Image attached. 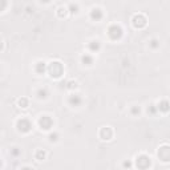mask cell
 <instances>
[{
    "mask_svg": "<svg viewBox=\"0 0 170 170\" xmlns=\"http://www.w3.org/2000/svg\"><path fill=\"white\" fill-rule=\"evenodd\" d=\"M48 73L51 75V77L53 78H59L63 76L64 73V67L60 61H53L48 65Z\"/></svg>",
    "mask_w": 170,
    "mask_h": 170,
    "instance_id": "6da1fadb",
    "label": "cell"
},
{
    "mask_svg": "<svg viewBox=\"0 0 170 170\" xmlns=\"http://www.w3.org/2000/svg\"><path fill=\"white\" fill-rule=\"evenodd\" d=\"M108 36L112 40H120L121 36H122V28L118 24H112L108 28Z\"/></svg>",
    "mask_w": 170,
    "mask_h": 170,
    "instance_id": "7a4b0ae2",
    "label": "cell"
},
{
    "mask_svg": "<svg viewBox=\"0 0 170 170\" xmlns=\"http://www.w3.org/2000/svg\"><path fill=\"white\" fill-rule=\"evenodd\" d=\"M16 128H18L19 132H21V133H28L31 129H32V122H31L28 118L21 117V118H19L18 122H16Z\"/></svg>",
    "mask_w": 170,
    "mask_h": 170,
    "instance_id": "3957f363",
    "label": "cell"
},
{
    "mask_svg": "<svg viewBox=\"0 0 170 170\" xmlns=\"http://www.w3.org/2000/svg\"><path fill=\"white\" fill-rule=\"evenodd\" d=\"M39 126H40V129L49 130L53 126V120L49 116H41V117L39 118Z\"/></svg>",
    "mask_w": 170,
    "mask_h": 170,
    "instance_id": "277c9868",
    "label": "cell"
},
{
    "mask_svg": "<svg viewBox=\"0 0 170 170\" xmlns=\"http://www.w3.org/2000/svg\"><path fill=\"white\" fill-rule=\"evenodd\" d=\"M158 157H160L161 161L163 162H168L170 161V146L168 145H163L158 149Z\"/></svg>",
    "mask_w": 170,
    "mask_h": 170,
    "instance_id": "5b68a950",
    "label": "cell"
},
{
    "mask_svg": "<svg viewBox=\"0 0 170 170\" xmlns=\"http://www.w3.org/2000/svg\"><path fill=\"white\" fill-rule=\"evenodd\" d=\"M132 23L136 28H144L146 25V18L144 15H141V13H138L132 19Z\"/></svg>",
    "mask_w": 170,
    "mask_h": 170,
    "instance_id": "8992f818",
    "label": "cell"
},
{
    "mask_svg": "<svg viewBox=\"0 0 170 170\" xmlns=\"http://www.w3.org/2000/svg\"><path fill=\"white\" fill-rule=\"evenodd\" d=\"M89 16H90V19H92V20L98 21V20H101V19L104 18V13H103V11H101V8L95 7V8H92Z\"/></svg>",
    "mask_w": 170,
    "mask_h": 170,
    "instance_id": "52a82bcc",
    "label": "cell"
},
{
    "mask_svg": "<svg viewBox=\"0 0 170 170\" xmlns=\"http://www.w3.org/2000/svg\"><path fill=\"white\" fill-rule=\"evenodd\" d=\"M68 103L70 106H80L83 104V97L80 95H70L68 97Z\"/></svg>",
    "mask_w": 170,
    "mask_h": 170,
    "instance_id": "ba28073f",
    "label": "cell"
},
{
    "mask_svg": "<svg viewBox=\"0 0 170 170\" xmlns=\"http://www.w3.org/2000/svg\"><path fill=\"white\" fill-rule=\"evenodd\" d=\"M100 137L103 138V140H112V138H113V130H112V128H109V126L101 128Z\"/></svg>",
    "mask_w": 170,
    "mask_h": 170,
    "instance_id": "9c48e42d",
    "label": "cell"
},
{
    "mask_svg": "<svg viewBox=\"0 0 170 170\" xmlns=\"http://www.w3.org/2000/svg\"><path fill=\"white\" fill-rule=\"evenodd\" d=\"M157 109H158V112H161V113H168V112H170V103L168 100H161L160 103L157 104Z\"/></svg>",
    "mask_w": 170,
    "mask_h": 170,
    "instance_id": "30bf717a",
    "label": "cell"
},
{
    "mask_svg": "<svg viewBox=\"0 0 170 170\" xmlns=\"http://www.w3.org/2000/svg\"><path fill=\"white\" fill-rule=\"evenodd\" d=\"M88 48H89L90 52L97 53L98 51H100V48H101V42L98 41V40H92L89 44H88Z\"/></svg>",
    "mask_w": 170,
    "mask_h": 170,
    "instance_id": "8fae6325",
    "label": "cell"
},
{
    "mask_svg": "<svg viewBox=\"0 0 170 170\" xmlns=\"http://www.w3.org/2000/svg\"><path fill=\"white\" fill-rule=\"evenodd\" d=\"M35 69H36V72L41 75L45 70H48V65H47V63H44V61H37V63L35 64Z\"/></svg>",
    "mask_w": 170,
    "mask_h": 170,
    "instance_id": "7c38bea8",
    "label": "cell"
},
{
    "mask_svg": "<svg viewBox=\"0 0 170 170\" xmlns=\"http://www.w3.org/2000/svg\"><path fill=\"white\" fill-rule=\"evenodd\" d=\"M36 96H37L39 100H45V98L49 96V92H48V88H40V89L36 92Z\"/></svg>",
    "mask_w": 170,
    "mask_h": 170,
    "instance_id": "4fadbf2b",
    "label": "cell"
},
{
    "mask_svg": "<svg viewBox=\"0 0 170 170\" xmlns=\"http://www.w3.org/2000/svg\"><path fill=\"white\" fill-rule=\"evenodd\" d=\"M81 63H83V65H92L93 64V56L89 55V53H85V55L81 56Z\"/></svg>",
    "mask_w": 170,
    "mask_h": 170,
    "instance_id": "5bb4252c",
    "label": "cell"
},
{
    "mask_svg": "<svg viewBox=\"0 0 170 170\" xmlns=\"http://www.w3.org/2000/svg\"><path fill=\"white\" fill-rule=\"evenodd\" d=\"M68 11H69L72 15H76V13H78V5L75 4V3H70L69 7H68Z\"/></svg>",
    "mask_w": 170,
    "mask_h": 170,
    "instance_id": "9a60e30c",
    "label": "cell"
},
{
    "mask_svg": "<svg viewBox=\"0 0 170 170\" xmlns=\"http://www.w3.org/2000/svg\"><path fill=\"white\" fill-rule=\"evenodd\" d=\"M149 47L153 48V49H157V48H160V40H157V39H152V40L149 41Z\"/></svg>",
    "mask_w": 170,
    "mask_h": 170,
    "instance_id": "2e32d148",
    "label": "cell"
},
{
    "mask_svg": "<svg viewBox=\"0 0 170 170\" xmlns=\"http://www.w3.org/2000/svg\"><path fill=\"white\" fill-rule=\"evenodd\" d=\"M36 160H37V161L45 160V152H42V150H37V152H36Z\"/></svg>",
    "mask_w": 170,
    "mask_h": 170,
    "instance_id": "e0dca14e",
    "label": "cell"
},
{
    "mask_svg": "<svg viewBox=\"0 0 170 170\" xmlns=\"http://www.w3.org/2000/svg\"><path fill=\"white\" fill-rule=\"evenodd\" d=\"M59 140V133H51L49 134V142H56Z\"/></svg>",
    "mask_w": 170,
    "mask_h": 170,
    "instance_id": "ac0fdd59",
    "label": "cell"
},
{
    "mask_svg": "<svg viewBox=\"0 0 170 170\" xmlns=\"http://www.w3.org/2000/svg\"><path fill=\"white\" fill-rule=\"evenodd\" d=\"M19 105H20V108H27L28 106V100L27 98H19Z\"/></svg>",
    "mask_w": 170,
    "mask_h": 170,
    "instance_id": "d6986e66",
    "label": "cell"
},
{
    "mask_svg": "<svg viewBox=\"0 0 170 170\" xmlns=\"http://www.w3.org/2000/svg\"><path fill=\"white\" fill-rule=\"evenodd\" d=\"M130 112H132V114L133 116H138L141 113V109H140V106H137V105H134L132 108V110H130Z\"/></svg>",
    "mask_w": 170,
    "mask_h": 170,
    "instance_id": "ffe728a7",
    "label": "cell"
},
{
    "mask_svg": "<svg viewBox=\"0 0 170 170\" xmlns=\"http://www.w3.org/2000/svg\"><path fill=\"white\" fill-rule=\"evenodd\" d=\"M157 112H158V109H157V106L155 105H150V109L148 108V113H150L152 116H154Z\"/></svg>",
    "mask_w": 170,
    "mask_h": 170,
    "instance_id": "44dd1931",
    "label": "cell"
},
{
    "mask_svg": "<svg viewBox=\"0 0 170 170\" xmlns=\"http://www.w3.org/2000/svg\"><path fill=\"white\" fill-rule=\"evenodd\" d=\"M67 88H69V89L77 88V83H76V81H69V83H68V86H67Z\"/></svg>",
    "mask_w": 170,
    "mask_h": 170,
    "instance_id": "7402d4cb",
    "label": "cell"
},
{
    "mask_svg": "<svg viewBox=\"0 0 170 170\" xmlns=\"http://www.w3.org/2000/svg\"><path fill=\"white\" fill-rule=\"evenodd\" d=\"M11 152H12V155H15V157H18V155L20 154V150H18V148H13Z\"/></svg>",
    "mask_w": 170,
    "mask_h": 170,
    "instance_id": "603a6c76",
    "label": "cell"
},
{
    "mask_svg": "<svg viewBox=\"0 0 170 170\" xmlns=\"http://www.w3.org/2000/svg\"><path fill=\"white\" fill-rule=\"evenodd\" d=\"M124 168H132V163H130L129 162V161H128V162H126V161H125V162H124Z\"/></svg>",
    "mask_w": 170,
    "mask_h": 170,
    "instance_id": "cb8c5ba5",
    "label": "cell"
},
{
    "mask_svg": "<svg viewBox=\"0 0 170 170\" xmlns=\"http://www.w3.org/2000/svg\"><path fill=\"white\" fill-rule=\"evenodd\" d=\"M40 1H41V3H49L51 0H40Z\"/></svg>",
    "mask_w": 170,
    "mask_h": 170,
    "instance_id": "d4e9b609",
    "label": "cell"
}]
</instances>
